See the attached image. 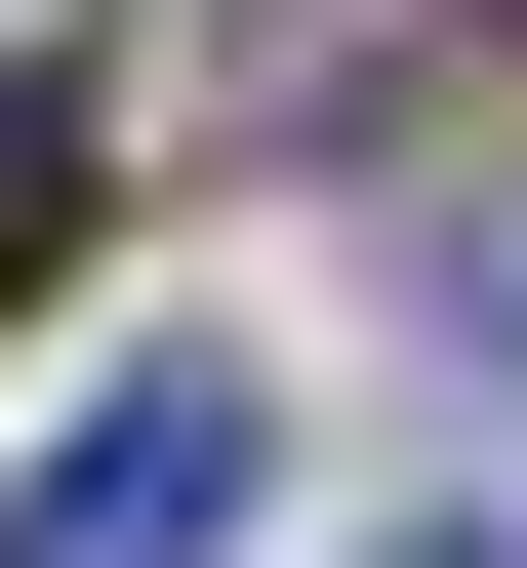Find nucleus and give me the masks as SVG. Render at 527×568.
I'll use <instances>...</instances> for the list:
<instances>
[{
	"instance_id": "1",
	"label": "nucleus",
	"mask_w": 527,
	"mask_h": 568,
	"mask_svg": "<svg viewBox=\"0 0 527 568\" xmlns=\"http://www.w3.org/2000/svg\"><path fill=\"white\" fill-rule=\"evenodd\" d=\"M203 528H244V366H122L82 447L0 487V568H203Z\"/></svg>"
},
{
	"instance_id": "2",
	"label": "nucleus",
	"mask_w": 527,
	"mask_h": 568,
	"mask_svg": "<svg viewBox=\"0 0 527 568\" xmlns=\"http://www.w3.org/2000/svg\"><path fill=\"white\" fill-rule=\"evenodd\" d=\"M82 203H122V163H82V82L0 41V284H82Z\"/></svg>"
},
{
	"instance_id": "3",
	"label": "nucleus",
	"mask_w": 527,
	"mask_h": 568,
	"mask_svg": "<svg viewBox=\"0 0 527 568\" xmlns=\"http://www.w3.org/2000/svg\"><path fill=\"white\" fill-rule=\"evenodd\" d=\"M446 568H487V528H446Z\"/></svg>"
}]
</instances>
